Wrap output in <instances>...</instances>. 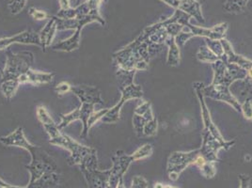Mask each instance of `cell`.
<instances>
[{"label": "cell", "instance_id": "obj_14", "mask_svg": "<svg viewBox=\"0 0 252 188\" xmlns=\"http://www.w3.org/2000/svg\"><path fill=\"white\" fill-rule=\"evenodd\" d=\"M81 172L84 175L85 180L88 184V188H108L110 169L102 171L99 170L98 167H96L81 169Z\"/></svg>", "mask_w": 252, "mask_h": 188}, {"label": "cell", "instance_id": "obj_8", "mask_svg": "<svg viewBox=\"0 0 252 188\" xmlns=\"http://www.w3.org/2000/svg\"><path fill=\"white\" fill-rule=\"evenodd\" d=\"M111 159L113 166L110 169L108 188H116L119 181L124 178L127 169L133 162L136 161V159L133 154L126 155L122 151H118Z\"/></svg>", "mask_w": 252, "mask_h": 188}, {"label": "cell", "instance_id": "obj_10", "mask_svg": "<svg viewBox=\"0 0 252 188\" xmlns=\"http://www.w3.org/2000/svg\"><path fill=\"white\" fill-rule=\"evenodd\" d=\"M94 111V105L81 104V105L78 108L74 109V111L68 114L62 115V122L60 125H58V126L61 130H63L69 125H71L74 121H81L83 124V131L80 136L86 137L90 131L88 129V121Z\"/></svg>", "mask_w": 252, "mask_h": 188}, {"label": "cell", "instance_id": "obj_3", "mask_svg": "<svg viewBox=\"0 0 252 188\" xmlns=\"http://www.w3.org/2000/svg\"><path fill=\"white\" fill-rule=\"evenodd\" d=\"M49 142L52 145L62 147L70 152L71 156L68 159V162L71 166H80L88 157L96 152L94 148L84 146L72 137L63 134V132H60L57 136L50 138Z\"/></svg>", "mask_w": 252, "mask_h": 188}, {"label": "cell", "instance_id": "obj_4", "mask_svg": "<svg viewBox=\"0 0 252 188\" xmlns=\"http://www.w3.org/2000/svg\"><path fill=\"white\" fill-rule=\"evenodd\" d=\"M32 156V162L26 167L31 173V181H35L46 173L57 172L58 167L50 157L41 147L34 146L30 152Z\"/></svg>", "mask_w": 252, "mask_h": 188}, {"label": "cell", "instance_id": "obj_49", "mask_svg": "<svg viewBox=\"0 0 252 188\" xmlns=\"http://www.w3.org/2000/svg\"><path fill=\"white\" fill-rule=\"evenodd\" d=\"M245 160H246L247 162H251V161H252V157H251V155H246V157H245Z\"/></svg>", "mask_w": 252, "mask_h": 188}, {"label": "cell", "instance_id": "obj_45", "mask_svg": "<svg viewBox=\"0 0 252 188\" xmlns=\"http://www.w3.org/2000/svg\"><path fill=\"white\" fill-rule=\"evenodd\" d=\"M0 188H24L22 187H16V186H12L10 184L5 183L1 178H0Z\"/></svg>", "mask_w": 252, "mask_h": 188}, {"label": "cell", "instance_id": "obj_9", "mask_svg": "<svg viewBox=\"0 0 252 188\" xmlns=\"http://www.w3.org/2000/svg\"><path fill=\"white\" fill-rule=\"evenodd\" d=\"M203 87H204V84L200 83V82H195L193 84L195 94H196V96H197V98L200 102V111H201V116H202L201 118H202V123H203V125H204L203 130L209 131V132H211V134L215 136V138H217L219 141L224 143V142H226V140H224L219 128L212 121L210 111H209L207 105L205 104V100H204L205 97H204V94H203Z\"/></svg>", "mask_w": 252, "mask_h": 188}, {"label": "cell", "instance_id": "obj_16", "mask_svg": "<svg viewBox=\"0 0 252 188\" xmlns=\"http://www.w3.org/2000/svg\"><path fill=\"white\" fill-rule=\"evenodd\" d=\"M54 75L55 74L52 73H43V72L34 71L32 69H30L27 73L22 74L17 81L20 85L22 84H32L36 86L47 85V84L52 83Z\"/></svg>", "mask_w": 252, "mask_h": 188}, {"label": "cell", "instance_id": "obj_31", "mask_svg": "<svg viewBox=\"0 0 252 188\" xmlns=\"http://www.w3.org/2000/svg\"><path fill=\"white\" fill-rule=\"evenodd\" d=\"M206 45L210 49L212 52L214 53L217 57L221 59L224 56V50L223 46L221 44L220 41H216V40H210L206 39Z\"/></svg>", "mask_w": 252, "mask_h": 188}, {"label": "cell", "instance_id": "obj_13", "mask_svg": "<svg viewBox=\"0 0 252 188\" xmlns=\"http://www.w3.org/2000/svg\"><path fill=\"white\" fill-rule=\"evenodd\" d=\"M13 43H21V44H33L39 47H42V43L40 41L39 33L32 31H25L18 33L14 36L2 38L0 39V50H4L8 48Z\"/></svg>", "mask_w": 252, "mask_h": 188}, {"label": "cell", "instance_id": "obj_5", "mask_svg": "<svg viewBox=\"0 0 252 188\" xmlns=\"http://www.w3.org/2000/svg\"><path fill=\"white\" fill-rule=\"evenodd\" d=\"M120 90L122 92L121 100L113 107L107 109V112L101 119L102 123L107 124V125H112V124L118 123L120 121L121 110L126 102L129 100H132V99H141L143 97V91H142L141 86L136 85L135 83L130 84L126 87L120 88Z\"/></svg>", "mask_w": 252, "mask_h": 188}, {"label": "cell", "instance_id": "obj_39", "mask_svg": "<svg viewBox=\"0 0 252 188\" xmlns=\"http://www.w3.org/2000/svg\"><path fill=\"white\" fill-rule=\"evenodd\" d=\"M29 13L35 20H39V21L50 18V16L45 11L38 10L36 8H31L30 11H29Z\"/></svg>", "mask_w": 252, "mask_h": 188}, {"label": "cell", "instance_id": "obj_6", "mask_svg": "<svg viewBox=\"0 0 252 188\" xmlns=\"http://www.w3.org/2000/svg\"><path fill=\"white\" fill-rule=\"evenodd\" d=\"M200 154V149L190 151V152H174L168 157L167 164V172L168 178L176 182L181 173L189 167L194 165V162L197 157Z\"/></svg>", "mask_w": 252, "mask_h": 188}, {"label": "cell", "instance_id": "obj_29", "mask_svg": "<svg viewBox=\"0 0 252 188\" xmlns=\"http://www.w3.org/2000/svg\"><path fill=\"white\" fill-rule=\"evenodd\" d=\"M168 34L166 29L165 28H162L160 30H158V31L155 32L152 36L149 37V41L153 43H156V44H164L165 42L167 41L168 39Z\"/></svg>", "mask_w": 252, "mask_h": 188}, {"label": "cell", "instance_id": "obj_38", "mask_svg": "<svg viewBox=\"0 0 252 188\" xmlns=\"http://www.w3.org/2000/svg\"><path fill=\"white\" fill-rule=\"evenodd\" d=\"M104 0H86V3L89 7L90 13L94 14H101L100 13V6Z\"/></svg>", "mask_w": 252, "mask_h": 188}, {"label": "cell", "instance_id": "obj_48", "mask_svg": "<svg viewBox=\"0 0 252 188\" xmlns=\"http://www.w3.org/2000/svg\"><path fill=\"white\" fill-rule=\"evenodd\" d=\"M247 73H248V74H247V77H248V78H250V79H252V67L251 69H249V70L247 71Z\"/></svg>", "mask_w": 252, "mask_h": 188}, {"label": "cell", "instance_id": "obj_46", "mask_svg": "<svg viewBox=\"0 0 252 188\" xmlns=\"http://www.w3.org/2000/svg\"><path fill=\"white\" fill-rule=\"evenodd\" d=\"M116 188H126V186H125V184H124V178H123V179H121V180L119 181V183H118V185H117Z\"/></svg>", "mask_w": 252, "mask_h": 188}, {"label": "cell", "instance_id": "obj_7", "mask_svg": "<svg viewBox=\"0 0 252 188\" xmlns=\"http://www.w3.org/2000/svg\"><path fill=\"white\" fill-rule=\"evenodd\" d=\"M201 136H202V144L200 148V155L204 157L207 161L214 162V163L220 161L218 157V153L220 150L224 149L228 151L235 144V139L222 143L217 138H215V136L211 134V132L206 130H202Z\"/></svg>", "mask_w": 252, "mask_h": 188}, {"label": "cell", "instance_id": "obj_44", "mask_svg": "<svg viewBox=\"0 0 252 188\" xmlns=\"http://www.w3.org/2000/svg\"><path fill=\"white\" fill-rule=\"evenodd\" d=\"M60 1V6H61V10H67L71 8L70 5V0H59Z\"/></svg>", "mask_w": 252, "mask_h": 188}, {"label": "cell", "instance_id": "obj_23", "mask_svg": "<svg viewBox=\"0 0 252 188\" xmlns=\"http://www.w3.org/2000/svg\"><path fill=\"white\" fill-rule=\"evenodd\" d=\"M165 44L168 47L167 64L172 67L178 66L180 64V47L175 42V37H168Z\"/></svg>", "mask_w": 252, "mask_h": 188}, {"label": "cell", "instance_id": "obj_28", "mask_svg": "<svg viewBox=\"0 0 252 188\" xmlns=\"http://www.w3.org/2000/svg\"><path fill=\"white\" fill-rule=\"evenodd\" d=\"M137 71H126V70H122L118 69L117 71V77L119 79V82L121 84L120 88L126 87L130 84L134 83V76L136 74Z\"/></svg>", "mask_w": 252, "mask_h": 188}, {"label": "cell", "instance_id": "obj_37", "mask_svg": "<svg viewBox=\"0 0 252 188\" xmlns=\"http://www.w3.org/2000/svg\"><path fill=\"white\" fill-rule=\"evenodd\" d=\"M191 38H193L192 33L189 31H185V29L179 33L178 35L175 37V42L178 44L179 47H182L186 44V42L189 41Z\"/></svg>", "mask_w": 252, "mask_h": 188}, {"label": "cell", "instance_id": "obj_18", "mask_svg": "<svg viewBox=\"0 0 252 188\" xmlns=\"http://www.w3.org/2000/svg\"><path fill=\"white\" fill-rule=\"evenodd\" d=\"M81 31L82 30H77L70 38L54 44L52 50L58 52L70 53L78 49L81 42Z\"/></svg>", "mask_w": 252, "mask_h": 188}, {"label": "cell", "instance_id": "obj_2", "mask_svg": "<svg viewBox=\"0 0 252 188\" xmlns=\"http://www.w3.org/2000/svg\"><path fill=\"white\" fill-rule=\"evenodd\" d=\"M34 63V55L29 51L19 53L7 51L6 66L1 72V82L9 80H18L22 74L32 69Z\"/></svg>", "mask_w": 252, "mask_h": 188}, {"label": "cell", "instance_id": "obj_52", "mask_svg": "<svg viewBox=\"0 0 252 188\" xmlns=\"http://www.w3.org/2000/svg\"><path fill=\"white\" fill-rule=\"evenodd\" d=\"M245 1H246L247 3H249V1H250V0H245Z\"/></svg>", "mask_w": 252, "mask_h": 188}, {"label": "cell", "instance_id": "obj_33", "mask_svg": "<svg viewBox=\"0 0 252 188\" xmlns=\"http://www.w3.org/2000/svg\"><path fill=\"white\" fill-rule=\"evenodd\" d=\"M28 0H10L8 3V9L11 14H18L27 5Z\"/></svg>", "mask_w": 252, "mask_h": 188}, {"label": "cell", "instance_id": "obj_47", "mask_svg": "<svg viewBox=\"0 0 252 188\" xmlns=\"http://www.w3.org/2000/svg\"><path fill=\"white\" fill-rule=\"evenodd\" d=\"M165 188V185H163V184H161V183H156L155 184V186H154V188Z\"/></svg>", "mask_w": 252, "mask_h": 188}, {"label": "cell", "instance_id": "obj_40", "mask_svg": "<svg viewBox=\"0 0 252 188\" xmlns=\"http://www.w3.org/2000/svg\"><path fill=\"white\" fill-rule=\"evenodd\" d=\"M131 188H148V181L142 176H135L132 179Z\"/></svg>", "mask_w": 252, "mask_h": 188}, {"label": "cell", "instance_id": "obj_30", "mask_svg": "<svg viewBox=\"0 0 252 188\" xmlns=\"http://www.w3.org/2000/svg\"><path fill=\"white\" fill-rule=\"evenodd\" d=\"M153 152H154L153 146L151 144H145L140 147L139 149H137V151L133 154V156L135 157L136 161H138V160H142L151 157L153 155Z\"/></svg>", "mask_w": 252, "mask_h": 188}, {"label": "cell", "instance_id": "obj_20", "mask_svg": "<svg viewBox=\"0 0 252 188\" xmlns=\"http://www.w3.org/2000/svg\"><path fill=\"white\" fill-rule=\"evenodd\" d=\"M58 31L57 29V22L55 19V16H52L49 18V21L46 23L44 28L42 29L41 31L39 32L40 36V41L42 43V51H45L47 47L51 46L54 37L56 35V32Z\"/></svg>", "mask_w": 252, "mask_h": 188}, {"label": "cell", "instance_id": "obj_42", "mask_svg": "<svg viewBox=\"0 0 252 188\" xmlns=\"http://www.w3.org/2000/svg\"><path fill=\"white\" fill-rule=\"evenodd\" d=\"M239 188H251V182L252 179L247 174H240L239 175Z\"/></svg>", "mask_w": 252, "mask_h": 188}, {"label": "cell", "instance_id": "obj_26", "mask_svg": "<svg viewBox=\"0 0 252 188\" xmlns=\"http://www.w3.org/2000/svg\"><path fill=\"white\" fill-rule=\"evenodd\" d=\"M19 86H20V84L17 80L4 81V82H1L0 91L5 98L11 99L16 94Z\"/></svg>", "mask_w": 252, "mask_h": 188}, {"label": "cell", "instance_id": "obj_11", "mask_svg": "<svg viewBox=\"0 0 252 188\" xmlns=\"http://www.w3.org/2000/svg\"><path fill=\"white\" fill-rule=\"evenodd\" d=\"M228 27H229V25L226 22L220 23L217 26H214L210 29L193 26L190 23L187 26L189 31L192 33L193 37H203L205 39L216 40V41H220L222 39H225L226 32L228 31Z\"/></svg>", "mask_w": 252, "mask_h": 188}, {"label": "cell", "instance_id": "obj_15", "mask_svg": "<svg viewBox=\"0 0 252 188\" xmlns=\"http://www.w3.org/2000/svg\"><path fill=\"white\" fill-rule=\"evenodd\" d=\"M0 142L5 146L18 147L22 148L29 153L32 151L35 145L32 144L25 136L24 129L18 127L14 132L8 136H0Z\"/></svg>", "mask_w": 252, "mask_h": 188}, {"label": "cell", "instance_id": "obj_12", "mask_svg": "<svg viewBox=\"0 0 252 188\" xmlns=\"http://www.w3.org/2000/svg\"><path fill=\"white\" fill-rule=\"evenodd\" d=\"M71 92L80 100L81 104H92V105H103L101 91L93 86H72Z\"/></svg>", "mask_w": 252, "mask_h": 188}, {"label": "cell", "instance_id": "obj_35", "mask_svg": "<svg viewBox=\"0 0 252 188\" xmlns=\"http://www.w3.org/2000/svg\"><path fill=\"white\" fill-rule=\"evenodd\" d=\"M107 109L108 108H105V109H101V110H98V111H94L93 114L90 117L89 121H88V129L90 130L93 126L95 124L99 121H101V119L105 116V113L107 112Z\"/></svg>", "mask_w": 252, "mask_h": 188}, {"label": "cell", "instance_id": "obj_21", "mask_svg": "<svg viewBox=\"0 0 252 188\" xmlns=\"http://www.w3.org/2000/svg\"><path fill=\"white\" fill-rule=\"evenodd\" d=\"M59 184V175L57 174V172H53L46 173L38 180L31 181L29 186L24 188H54L58 187Z\"/></svg>", "mask_w": 252, "mask_h": 188}, {"label": "cell", "instance_id": "obj_34", "mask_svg": "<svg viewBox=\"0 0 252 188\" xmlns=\"http://www.w3.org/2000/svg\"><path fill=\"white\" fill-rule=\"evenodd\" d=\"M158 120L155 118L154 120L148 122L143 128V136H154L157 135L158 132Z\"/></svg>", "mask_w": 252, "mask_h": 188}, {"label": "cell", "instance_id": "obj_50", "mask_svg": "<svg viewBox=\"0 0 252 188\" xmlns=\"http://www.w3.org/2000/svg\"><path fill=\"white\" fill-rule=\"evenodd\" d=\"M175 188V187H173V186H168V185H165V188Z\"/></svg>", "mask_w": 252, "mask_h": 188}, {"label": "cell", "instance_id": "obj_22", "mask_svg": "<svg viewBox=\"0 0 252 188\" xmlns=\"http://www.w3.org/2000/svg\"><path fill=\"white\" fill-rule=\"evenodd\" d=\"M89 13H90L89 7L87 3L84 2L75 8L71 7L70 9H67V10H60L56 16L62 19H78L82 16L88 15Z\"/></svg>", "mask_w": 252, "mask_h": 188}, {"label": "cell", "instance_id": "obj_41", "mask_svg": "<svg viewBox=\"0 0 252 188\" xmlns=\"http://www.w3.org/2000/svg\"><path fill=\"white\" fill-rule=\"evenodd\" d=\"M71 88H72V86L68 82H62V83L57 85V87L55 88V91H56L57 94L63 95L66 93L71 92Z\"/></svg>", "mask_w": 252, "mask_h": 188}, {"label": "cell", "instance_id": "obj_27", "mask_svg": "<svg viewBox=\"0 0 252 188\" xmlns=\"http://www.w3.org/2000/svg\"><path fill=\"white\" fill-rule=\"evenodd\" d=\"M197 59L201 63H210V64L220 60L219 57H217L214 53L211 51L207 45L200 46V50L197 53Z\"/></svg>", "mask_w": 252, "mask_h": 188}, {"label": "cell", "instance_id": "obj_17", "mask_svg": "<svg viewBox=\"0 0 252 188\" xmlns=\"http://www.w3.org/2000/svg\"><path fill=\"white\" fill-rule=\"evenodd\" d=\"M221 44L223 46V50H224V54L227 58V61L228 63H231V64H235V65H238L239 67H241L245 70H249L252 67V61L243 57L241 55H237L236 53L233 51V48L231 46V43L229 41L225 39H222L220 40Z\"/></svg>", "mask_w": 252, "mask_h": 188}, {"label": "cell", "instance_id": "obj_43", "mask_svg": "<svg viewBox=\"0 0 252 188\" xmlns=\"http://www.w3.org/2000/svg\"><path fill=\"white\" fill-rule=\"evenodd\" d=\"M161 1L167 4L169 7L173 8L174 10H178L179 5L181 2V0H161Z\"/></svg>", "mask_w": 252, "mask_h": 188}, {"label": "cell", "instance_id": "obj_36", "mask_svg": "<svg viewBox=\"0 0 252 188\" xmlns=\"http://www.w3.org/2000/svg\"><path fill=\"white\" fill-rule=\"evenodd\" d=\"M241 113L245 119L252 120V103L251 98H247L241 104Z\"/></svg>", "mask_w": 252, "mask_h": 188}, {"label": "cell", "instance_id": "obj_19", "mask_svg": "<svg viewBox=\"0 0 252 188\" xmlns=\"http://www.w3.org/2000/svg\"><path fill=\"white\" fill-rule=\"evenodd\" d=\"M178 10L189 14L191 18H195L199 23H204L201 6L198 0H181Z\"/></svg>", "mask_w": 252, "mask_h": 188}, {"label": "cell", "instance_id": "obj_32", "mask_svg": "<svg viewBox=\"0 0 252 188\" xmlns=\"http://www.w3.org/2000/svg\"><path fill=\"white\" fill-rule=\"evenodd\" d=\"M200 173L206 179H212L217 174V168L215 167V163L207 161L202 167L200 168Z\"/></svg>", "mask_w": 252, "mask_h": 188}, {"label": "cell", "instance_id": "obj_1", "mask_svg": "<svg viewBox=\"0 0 252 188\" xmlns=\"http://www.w3.org/2000/svg\"><path fill=\"white\" fill-rule=\"evenodd\" d=\"M211 67L214 71V77L210 85L203 87L204 97L225 102L232 106L235 111L241 112V104L231 95L230 86L236 80H244L248 74L247 70L228 63L225 54L220 60L212 63Z\"/></svg>", "mask_w": 252, "mask_h": 188}, {"label": "cell", "instance_id": "obj_25", "mask_svg": "<svg viewBox=\"0 0 252 188\" xmlns=\"http://www.w3.org/2000/svg\"><path fill=\"white\" fill-rule=\"evenodd\" d=\"M248 3L245 0H227L223 9L230 13H241L246 11Z\"/></svg>", "mask_w": 252, "mask_h": 188}, {"label": "cell", "instance_id": "obj_24", "mask_svg": "<svg viewBox=\"0 0 252 188\" xmlns=\"http://www.w3.org/2000/svg\"><path fill=\"white\" fill-rule=\"evenodd\" d=\"M156 117L154 116L152 108L149 109L147 112L143 115H137L134 114L133 117V126H134V130L136 131V134L137 136H143V128L148 122L154 120Z\"/></svg>", "mask_w": 252, "mask_h": 188}, {"label": "cell", "instance_id": "obj_51", "mask_svg": "<svg viewBox=\"0 0 252 188\" xmlns=\"http://www.w3.org/2000/svg\"><path fill=\"white\" fill-rule=\"evenodd\" d=\"M76 4H77V6L80 5L81 4V0H76Z\"/></svg>", "mask_w": 252, "mask_h": 188}]
</instances>
